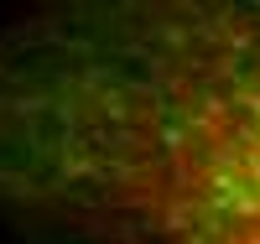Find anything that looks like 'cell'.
I'll list each match as a JSON object with an SVG mask.
<instances>
[{
  "label": "cell",
  "mask_w": 260,
  "mask_h": 244,
  "mask_svg": "<svg viewBox=\"0 0 260 244\" xmlns=\"http://www.w3.org/2000/svg\"><path fill=\"white\" fill-rule=\"evenodd\" d=\"M208 151H219V171H208V187L219 192L213 239L260 244V21H255V52L245 62H229L224 146Z\"/></svg>",
  "instance_id": "cell-1"
}]
</instances>
